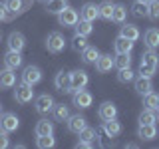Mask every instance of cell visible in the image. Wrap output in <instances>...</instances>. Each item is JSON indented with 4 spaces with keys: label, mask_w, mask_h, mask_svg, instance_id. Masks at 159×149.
Masks as SVG:
<instances>
[{
    "label": "cell",
    "mask_w": 159,
    "mask_h": 149,
    "mask_svg": "<svg viewBox=\"0 0 159 149\" xmlns=\"http://www.w3.org/2000/svg\"><path fill=\"white\" fill-rule=\"evenodd\" d=\"M111 12H113V4H111V2H102V4H98V14H99V18L111 20Z\"/></svg>",
    "instance_id": "obj_32"
},
{
    "label": "cell",
    "mask_w": 159,
    "mask_h": 149,
    "mask_svg": "<svg viewBox=\"0 0 159 149\" xmlns=\"http://www.w3.org/2000/svg\"><path fill=\"white\" fill-rule=\"evenodd\" d=\"M0 40H2V32H0Z\"/></svg>",
    "instance_id": "obj_49"
},
{
    "label": "cell",
    "mask_w": 159,
    "mask_h": 149,
    "mask_svg": "<svg viewBox=\"0 0 159 149\" xmlns=\"http://www.w3.org/2000/svg\"><path fill=\"white\" fill-rule=\"evenodd\" d=\"M103 131H106L107 137H117L119 133H121V123H119L116 117L107 119V121H103Z\"/></svg>",
    "instance_id": "obj_23"
},
{
    "label": "cell",
    "mask_w": 159,
    "mask_h": 149,
    "mask_svg": "<svg viewBox=\"0 0 159 149\" xmlns=\"http://www.w3.org/2000/svg\"><path fill=\"white\" fill-rule=\"evenodd\" d=\"M143 44H145L147 48L155 50L159 48V30L157 28H149L145 34H143Z\"/></svg>",
    "instance_id": "obj_21"
},
{
    "label": "cell",
    "mask_w": 159,
    "mask_h": 149,
    "mask_svg": "<svg viewBox=\"0 0 159 149\" xmlns=\"http://www.w3.org/2000/svg\"><path fill=\"white\" fill-rule=\"evenodd\" d=\"M131 14L135 18H143V16H147V4H143V2H133L131 4Z\"/></svg>",
    "instance_id": "obj_37"
},
{
    "label": "cell",
    "mask_w": 159,
    "mask_h": 149,
    "mask_svg": "<svg viewBox=\"0 0 159 149\" xmlns=\"http://www.w3.org/2000/svg\"><path fill=\"white\" fill-rule=\"evenodd\" d=\"M137 2H143V4H149V2H151V0H137Z\"/></svg>",
    "instance_id": "obj_46"
},
{
    "label": "cell",
    "mask_w": 159,
    "mask_h": 149,
    "mask_svg": "<svg viewBox=\"0 0 159 149\" xmlns=\"http://www.w3.org/2000/svg\"><path fill=\"white\" fill-rule=\"evenodd\" d=\"M8 145H10V141H8V133L0 129V149H6Z\"/></svg>",
    "instance_id": "obj_42"
},
{
    "label": "cell",
    "mask_w": 159,
    "mask_h": 149,
    "mask_svg": "<svg viewBox=\"0 0 159 149\" xmlns=\"http://www.w3.org/2000/svg\"><path fill=\"white\" fill-rule=\"evenodd\" d=\"M155 103H157V93L149 92L143 96V106H145L147 109H155Z\"/></svg>",
    "instance_id": "obj_41"
},
{
    "label": "cell",
    "mask_w": 159,
    "mask_h": 149,
    "mask_svg": "<svg viewBox=\"0 0 159 149\" xmlns=\"http://www.w3.org/2000/svg\"><path fill=\"white\" fill-rule=\"evenodd\" d=\"M139 123H157V113L155 109H143L141 113H139Z\"/></svg>",
    "instance_id": "obj_33"
},
{
    "label": "cell",
    "mask_w": 159,
    "mask_h": 149,
    "mask_svg": "<svg viewBox=\"0 0 159 149\" xmlns=\"http://www.w3.org/2000/svg\"><path fill=\"white\" fill-rule=\"evenodd\" d=\"M4 20H8V12L4 8V4H0V22H4Z\"/></svg>",
    "instance_id": "obj_44"
},
{
    "label": "cell",
    "mask_w": 159,
    "mask_h": 149,
    "mask_svg": "<svg viewBox=\"0 0 159 149\" xmlns=\"http://www.w3.org/2000/svg\"><path fill=\"white\" fill-rule=\"evenodd\" d=\"M8 50H12V52H22L24 48H26V38H24L22 32H12L8 36Z\"/></svg>",
    "instance_id": "obj_13"
},
{
    "label": "cell",
    "mask_w": 159,
    "mask_h": 149,
    "mask_svg": "<svg viewBox=\"0 0 159 149\" xmlns=\"http://www.w3.org/2000/svg\"><path fill=\"white\" fill-rule=\"evenodd\" d=\"M76 147H84V149H92L93 143L92 141H86V139H80V141L76 143Z\"/></svg>",
    "instance_id": "obj_43"
},
{
    "label": "cell",
    "mask_w": 159,
    "mask_h": 149,
    "mask_svg": "<svg viewBox=\"0 0 159 149\" xmlns=\"http://www.w3.org/2000/svg\"><path fill=\"white\" fill-rule=\"evenodd\" d=\"M98 58H99V52L96 46H86L82 50V62L84 64H96Z\"/></svg>",
    "instance_id": "obj_26"
},
{
    "label": "cell",
    "mask_w": 159,
    "mask_h": 149,
    "mask_svg": "<svg viewBox=\"0 0 159 149\" xmlns=\"http://www.w3.org/2000/svg\"><path fill=\"white\" fill-rule=\"evenodd\" d=\"M66 125H68V131H72V133L78 135L84 127H88V119L84 115H80V113H78V115H70L66 119Z\"/></svg>",
    "instance_id": "obj_11"
},
{
    "label": "cell",
    "mask_w": 159,
    "mask_h": 149,
    "mask_svg": "<svg viewBox=\"0 0 159 149\" xmlns=\"http://www.w3.org/2000/svg\"><path fill=\"white\" fill-rule=\"evenodd\" d=\"M125 18H127V6L125 4H113V12H111L113 22L121 24V22H125Z\"/></svg>",
    "instance_id": "obj_28"
},
{
    "label": "cell",
    "mask_w": 159,
    "mask_h": 149,
    "mask_svg": "<svg viewBox=\"0 0 159 149\" xmlns=\"http://www.w3.org/2000/svg\"><path fill=\"white\" fill-rule=\"evenodd\" d=\"M155 72H157L155 66H149V64H141V62H139V76L151 79L153 76H155Z\"/></svg>",
    "instance_id": "obj_38"
},
{
    "label": "cell",
    "mask_w": 159,
    "mask_h": 149,
    "mask_svg": "<svg viewBox=\"0 0 159 149\" xmlns=\"http://www.w3.org/2000/svg\"><path fill=\"white\" fill-rule=\"evenodd\" d=\"M24 58H22V52H12V50H8V54L4 56V66L10 68V70H18L22 66Z\"/></svg>",
    "instance_id": "obj_16"
},
{
    "label": "cell",
    "mask_w": 159,
    "mask_h": 149,
    "mask_svg": "<svg viewBox=\"0 0 159 149\" xmlns=\"http://www.w3.org/2000/svg\"><path fill=\"white\" fill-rule=\"evenodd\" d=\"M36 137L38 135H54V123L48 121V119H40V121L36 123Z\"/></svg>",
    "instance_id": "obj_25"
},
{
    "label": "cell",
    "mask_w": 159,
    "mask_h": 149,
    "mask_svg": "<svg viewBox=\"0 0 159 149\" xmlns=\"http://www.w3.org/2000/svg\"><path fill=\"white\" fill-rule=\"evenodd\" d=\"M46 48L50 54H60L64 48H66V38L60 32H50L46 38Z\"/></svg>",
    "instance_id": "obj_2"
},
{
    "label": "cell",
    "mask_w": 159,
    "mask_h": 149,
    "mask_svg": "<svg viewBox=\"0 0 159 149\" xmlns=\"http://www.w3.org/2000/svg\"><path fill=\"white\" fill-rule=\"evenodd\" d=\"M119 36H123V38H127V40H131V42H135V40H139V28L135 26V24H123L121 30H119Z\"/></svg>",
    "instance_id": "obj_24"
},
{
    "label": "cell",
    "mask_w": 159,
    "mask_h": 149,
    "mask_svg": "<svg viewBox=\"0 0 159 149\" xmlns=\"http://www.w3.org/2000/svg\"><path fill=\"white\" fill-rule=\"evenodd\" d=\"M98 115H99V119H102V121H107V119L117 117V107H116V103L103 102L102 106H99V109H98Z\"/></svg>",
    "instance_id": "obj_14"
},
{
    "label": "cell",
    "mask_w": 159,
    "mask_h": 149,
    "mask_svg": "<svg viewBox=\"0 0 159 149\" xmlns=\"http://www.w3.org/2000/svg\"><path fill=\"white\" fill-rule=\"evenodd\" d=\"M135 79V72H133L131 68H121L119 70V74H117V82H121V84H129V82H133Z\"/></svg>",
    "instance_id": "obj_34"
},
{
    "label": "cell",
    "mask_w": 159,
    "mask_h": 149,
    "mask_svg": "<svg viewBox=\"0 0 159 149\" xmlns=\"http://www.w3.org/2000/svg\"><path fill=\"white\" fill-rule=\"evenodd\" d=\"M157 121H159V117H157Z\"/></svg>",
    "instance_id": "obj_50"
},
{
    "label": "cell",
    "mask_w": 159,
    "mask_h": 149,
    "mask_svg": "<svg viewBox=\"0 0 159 149\" xmlns=\"http://www.w3.org/2000/svg\"><path fill=\"white\" fill-rule=\"evenodd\" d=\"M14 84H16V74H14V70H10V68L0 70V88H12Z\"/></svg>",
    "instance_id": "obj_22"
},
{
    "label": "cell",
    "mask_w": 159,
    "mask_h": 149,
    "mask_svg": "<svg viewBox=\"0 0 159 149\" xmlns=\"http://www.w3.org/2000/svg\"><path fill=\"white\" fill-rule=\"evenodd\" d=\"M54 86H56L58 92L62 93H72V86H70V74L68 72H58L56 78H54Z\"/></svg>",
    "instance_id": "obj_12"
},
{
    "label": "cell",
    "mask_w": 159,
    "mask_h": 149,
    "mask_svg": "<svg viewBox=\"0 0 159 149\" xmlns=\"http://www.w3.org/2000/svg\"><path fill=\"white\" fill-rule=\"evenodd\" d=\"M34 86H28V84H20L16 88V92H14V99L20 103V106H26L34 99Z\"/></svg>",
    "instance_id": "obj_4"
},
{
    "label": "cell",
    "mask_w": 159,
    "mask_h": 149,
    "mask_svg": "<svg viewBox=\"0 0 159 149\" xmlns=\"http://www.w3.org/2000/svg\"><path fill=\"white\" fill-rule=\"evenodd\" d=\"M42 82V70L38 66H26L22 72V84H28V86H36V84Z\"/></svg>",
    "instance_id": "obj_3"
},
{
    "label": "cell",
    "mask_w": 159,
    "mask_h": 149,
    "mask_svg": "<svg viewBox=\"0 0 159 149\" xmlns=\"http://www.w3.org/2000/svg\"><path fill=\"white\" fill-rule=\"evenodd\" d=\"M78 135H80V139H86V141H92L93 143V141H96V137H98V131H96V129H92V127H84Z\"/></svg>",
    "instance_id": "obj_40"
},
{
    "label": "cell",
    "mask_w": 159,
    "mask_h": 149,
    "mask_svg": "<svg viewBox=\"0 0 159 149\" xmlns=\"http://www.w3.org/2000/svg\"><path fill=\"white\" fill-rule=\"evenodd\" d=\"M133 86H135V92L139 93V96H145V93H149L153 89V84L149 78H143V76H137L135 79H133Z\"/></svg>",
    "instance_id": "obj_17"
},
{
    "label": "cell",
    "mask_w": 159,
    "mask_h": 149,
    "mask_svg": "<svg viewBox=\"0 0 159 149\" xmlns=\"http://www.w3.org/2000/svg\"><path fill=\"white\" fill-rule=\"evenodd\" d=\"M92 102H93V97H92V93L89 92H86V89H76L74 92V97H72V103L76 106L78 109H86V107H89L92 106Z\"/></svg>",
    "instance_id": "obj_8"
},
{
    "label": "cell",
    "mask_w": 159,
    "mask_h": 149,
    "mask_svg": "<svg viewBox=\"0 0 159 149\" xmlns=\"http://www.w3.org/2000/svg\"><path fill=\"white\" fill-rule=\"evenodd\" d=\"M74 30H76V34H80V36H86V38H88L89 34L93 32V26H92V22L80 18L78 22H76V26H74Z\"/></svg>",
    "instance_id": "obj_29"
},
{
    "label": "cell",
    "mask_w": 159,
    "mask_h": 149,
    "mask_svg": "<svg viewBox=\"0 0 159 149\" xmlns=\"http://www.w3.org/2000/svg\"><path fill=\"white\" fill-rule=\"evenodd\" d=\"M141 64H149V66H159V56L155 54V50H151V48H147L145 52L141 54Z\"/></svg>",
    "instance_id": "obj_30"
},
{
    "label": "cell",
    "mask_w": 159,
    "mask_h": 149,
    "mask_svg": "<svg viewBox=\"0 0 159 149\" xmlns=\"http://www.w3.org/2000/svg\"><path fill=\"white\" fill-rule=\"evenodd\" d=\"M20 127V119L16 113H0V129L6 133H12Z\"/></svg>",
    "instance_id": "obj_6"
},
{
    "label": "cell",
    "mask_w": 159,
    "mask_h": 149,
    "mask_svg": "<svg viewBox=\"0 0 159 149\" xmlns=\"http://www.w3.org/2000/svg\"><path fill=\"white\" fill-rule=\"evenodd\" d=\"M147 16L151 20H159V0H151L147 4Z\"/></svg>",
    "instance_id": "obj_39"
},
{
    "label": "cell",
    "mask_w": 159,
    "mask_h": 149,
    "mask_svg": "<svg viewBox=\"0 0 159 149\" xmlns=\"http://www.w3.org/2000/svg\"><path fill=\"white\" fill-rule=\"evenodd\" d=\"M113 50H116V54H131L133 50V42L123 36H117L116 42H113Z\"/></svg>",
    "instance_id": "obj_20"
},
{
    "label": "cell",
    "mask_w": 159,
    "mask_h": 149,
    "mask_svg": "<svg viewBox=\"0 0 159 149\" xmlns=\"http://www.w3.org/2000/svg\"><path fill=\"white\" fill-rule=\"evenodd\" d=\"M78 20H80V14H78V10L72 8V6H66L58 14V22H60V26H64V28H74Z\"/></svg>",
    "instance_id": "obj_1"
},
{
    "label": "cell",
    "mask_w": 159,
    "mask_h": 149,
    "mask_svg": "<svg viewBox=\"0 0 159 149\" xmlns=\"http://www.w3.org/2000/svg\"><path fill=\"white\" fill-rule=\"evenodd\" d=\"M88 82H89L88 72H84V70H74V72H70V86H72V93L76 92V89L86 88Z\"/></svg>",
    "instance_id": "obj_5"
},
{
    "label": "cell",
    "mask_w": 159,
    "mask_h": 149,
    "mask_svg": "<svg viewBox=\"0 0 159 149\" xmlns=\"http://www.w3.org/2000/svg\"><path fill=\"white\" fill-rule=\"evenodd\" d=\"M137 137L141 141H151V139L157 137V127L155 123H139L137 127Z\"/></svg>",
    "instance_id": "obj_10"
},
{
    "label": "cell",
    "mask_w": 159,
    "mask_h": 149,
    "mask_svg": "<svg viewBox=\"0 0 159 149\" xmlns=\"http://www.w3.org/2000/svg\"><path fill=\"white\" fill-rule=\"evenodd\" d=\"M0 113H2V103H0Z\"/></svg>",
    "instance_id": "obj_47"
},
{
    "label": "cell",
    "mask_w": 159,
    "mask_h": 149,
    "mask_svg": "<svg viewBox=\"0 0 159 149\" xmlns=\"http://www.w3.org/2000/svg\"><path fill=\"white\" fill-rule=\"evenodd\" d=\"M80 18L82 20H88V22H93L96 18H99L98 14V4L96 2H86L80 10Z\"/></svg>",
    "instance_id": "obj_15"
},
{
    "label": "cell",
    "mask_w": 159,
    "mask_h": 149,
    "mask_svg": "<svg viewBox=\"0 0 159 149\" xmlns=\"http://www.w3.org/2000/svg\"><path fill=\"white\" fill-rule=\"evenodd\" d=\"M52 117H54V121L64 123V121L70 117V107L66 106V103H54V107H52Z\"/></svg>",
    "instance_id": "obj_18"
},
{
    "label": "cell",
    "mask_w": 159,
    "mask_h": 149,
    "mask_svg": "<svg viewBox=\"0 0 159 149\" xmlns=\"http://www.w3.org/2000/svg\"><path fill=\"white\" fill-rule=\"evenodd\" d=\"M36 145L40 149H50V147L56 145V139H54L52 135H38L36 137Z\"/></svg>",
    "instance_id": "obj_35"
},
{
    "label": "cell",
    "mask_w": 159,
    "mask_h": 149,
    "mask_svg": "<svg viewBox=\"0 0 159 149\" xmlns=\"http://www.w3.org/2000/svg\"><path fill=\"white\" fill-rule=\"evenodd\" d=\"M86 46H89L86 36H80V34H76V36L72 38V50H74V52H82Z\"/></svg>",
    "instance_id": "obj_36"
},
{
    "label": "cell",
    "mask_w": 159,
    "mask_h": 149,
    "mask_svg": "<svg viewBox=\"0 0 159 149\" xmlns=\"http://www.w3.org/2000/svg\"><path fill=\"white\" fill-rule=\"evenodd\" d=\"M34 107H36V111L42 113V115L44 113H50L52 107H54V97L48 96V93H42V96L34 97Z\"/></svg>",
    "instance_id": "obj_9"
},
{
    "label": "cell",
    "mask_w": 159,
    "mask_h": 149,
    "mask_svg": "<svg viewBox=\"0 0 159 149\" xmlns=\"http://www.w3.org/2000/svg\"><path fill=\"white\" fill-rule=\"evenodd\" d=\"M32 6V2H26V0H4V8L6 12H10L12 16H20L22 12Z\"/></svg>",
    "instance_id": "obj_7"
},
{
    "label": "cell",
    "mask_w": 159,
    "mask_h": 149,
    "mask_svg": "<svg viewBox=\"0 0 159 149\" xmlns=\"http://www.w3.org/2000/svg\"><path fill=\"white\" fill-rule=\"evenodd\" d=\"M155 111H159V96H157V103H155Z\"/></svg>",
    "instance_id": "obj_45"
},
{
    "label": "cell",
    "mask_w": 159,
    "mask_h": 149,
    "mask_svg": "<svg viewBox=\"0 0 159 149\" xmlns=\"http://www.w3.org/2000/svg\"><path fill=\"white\" fill-rule=\"evenodd\" d=\"M66 6H70L68 0H48V2H46V12L48 14H56V16H58Z\"/></svg>",
    "instance_id": "obj_27"
},
{
    "label": "cell",
    "mask_w": 159,
    "mask_h": 149,
    "mask_svg": "<svg viewBox=\"0 0 159 149\" xmlns=\"http://www.w3.org/2000/svg\"><path fill=\"white\" fill-rule=\"evenodd\" d=\"M111 68H113V58L109 56V54H99V58L96 60V70L99 74H107V72H111Z\"/></svg>",
    "instance_id": "obj_19"
},
{
    "label": "cell",
    "mask_w": 159,
    "mask_h": 149,
    "mask_svg": "<svg viewBox=\"0 0 159 149\" xmlns=\"http://www.w3.org/2000/svg\"><path fill=\"white\" fill-rule=\"evenodd\" d=\"M113 68H131V54H117V58L113 60Z\"/></svg>",
    "instance_id": "obj_31"
},
{
    "label": "cell",
    "mask_w": 159,
    "mask_h": 149,
    "mask_svg": "<svg viewBox=\"0 0 159 149\" xmlns=\"http://www.w3.org/2000/svg\"><path fill=\"white\" fill-rule=\"evenodd\" d=\"M40 2H48V0H40Z\"/></svg>",
    "instance_id": "obj_48"
}]
</instances>
